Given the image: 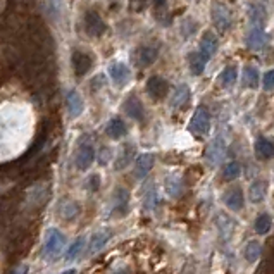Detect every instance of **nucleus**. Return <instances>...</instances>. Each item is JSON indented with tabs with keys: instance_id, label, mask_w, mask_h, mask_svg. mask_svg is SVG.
Segmentation results:
<instances>
[{
	"instance_id": "nucleus-26",
	"label": "nucleus",
	"mask_w": 274,
	"mask_h": 274,
	"mask_svg": "<svg viewBox=\"0 0 274 274\" xmlns=\"http://www.w3.org/2000/svg\"><path fill=\"white\" fill-rule=\"evenodd\" d=\"M66 104H68V111H69V114H71L73 117L81 116L83 109H85L81 95H79L78 91H75V90H71L68 93V97H66Z\"/></svg>"
},
{
	"instance_id": "nucleus-18",
	"label": "nucleus",
	"mask_w": 274,
	"mask_h": 274,
	"mask_svg": "<svg viewBox=\"0 0 274 274\" xmlns=\"http://www.w3.org/2000/svg\"><path fill=\"white\" fill-rule=\"evenodd\" d=\"M135 154H136V147L133 143H124L114 160V169L122 171L124 167H128L133 162V159H135Z\"/></svg>"
},
{
	"instance_id": "nucleus-8",
	"label": "nucleus",
	"mask_w": 274,
	"mask_h": 274,
	"mask_svg": "<svg viewBox=\"0 0 274 274\" xmlns=\"http://www.w3.org/2000/svg\"><path fill=\"white\" fill-rule=\"evenodd\" d=\"M145 90L150 98L160 100V98H166L167 93H169V83L164 78H160V76H150V78L147 79Z\"/></svg>"
},
{
	"instance_id": "nucleus-32",
	"label": "nucleus",
	"mask_w": 274,
	"mask_h": 274,
	"mask_svg": "<svg viewBox=\"0 0 274 274\" xmlns=\"http://www.w3.org/2000/svg\"><path fill=\"white\" fill-rule=\"evenodd\" d=\"M198 30V23H196L195 19H192V17H185V19L181 21L180 24V31H181V37L183 38H192L193 35H195V31Z\"/></svg>"
},
{
	"instance_id": "nucleus-6",
	"label": "nucleus",
	"mask_w": 274,
	"mask_h": 274,
	"mask_svg": "<svg viewBox=\"0 0 274 274\" xmlns=\"http://www.w3.org/2000/svg\"><path fill=\"white\" fill-rule=\"evenodd\" d=\"M226 150H228L226 140H224L223 136H216V138L209 143V147H207V150H205L207 164H209L210 167L219 166V164L223 162L224 157H226Z\"/></svg>"
},
{
	"instance_id": "nucleus-15",
	"label": "nucleus",
	"mask_w": 274,
	"mask_h": 274,
	"mask_svg": "<svg viewBox=\"0 0 274 274\" xmlns=\"http://www.w3.org/2000/svg\"><path fill=\"white\" fill-rule=\"evenodd\" d=\"M154 162H156V156H154L152 152L142 154V156H140L138 159H136L135 169H133V173H135V178H136V180H143V178H147V174H149L150 171H152Z\"/></svg>"
},
{
	"instance_id": "nucleus-17",
	"label": "nucleus",
	"mask_w": 274,
	"mask_h": 274,
	"mask_svg": "<svg viewBox=\"0 0 274 274\" xmlns=\"http://www.w3.org/2000/svg\"><path fill=\"white\" fill-rule=\"evenodd\" d=\"M112 214L114 216H124L129 210V192L126 188H117L112 196Z\"/></svg>"
},
{
	"instance_id": "nucleus-5",
	"label": "nucleus",
	"mask_w": 274,
	"mask_h": 274,
	"mask_svg": "<svg viewBox=\"0 0 274 274\" xmlns=\"http://www.w3.org/2000/svg\"><path fill=\"white\" fill-rule=\"evenodd\" d=\"M188 129L196 136H205L210 131V114L207 111V107H203V105L196 107V111L192 116V121L188 124Z\"/></svg>"
},
{
	"instance_id": "nucleus-24",
	"label": "nucleus",
	"mask_w": 274,
	"mask_h": 274,
	"mask_svg": "<svg viewBox=\"0 0 274 274\" xmlns=\"http://www.w3.org/2000/svg\"><path fill=\"white\" fill-rule=\"evenodd\" d=\"M111 236H112V231L111 230L97 231V233H95L93 236H91V240H90V247H88L90 254H97V252H100L102 248H104L105 245L109 243Z\"/></svg>"
},
{
	"instance_id": "nucleus-27",
	"label": "nucleus",
	"mask_w": 274,
	"mask_h": 274,
	"mask_svg": "<svg viewBox=\"0 0 274 274\" xmlns=\"http://www.w3.org/2000/svg\"><path fill=\"white\" fill-rule=\"evenodd\" d=\"M266 195H268V183L262 180L254 181L248 188V198L252 203H261L266 198Z\"/></svg>"
},
{
	"instance_id": "nucleus-14",
	"label": "nucleus",
	"mask_w": 274,
	"mask_h": 274,
	"mask_svg": "<svg viewBox=\"0 0 274 274\" xmlns=\"http://www.w3.org/2000/svg\"><path fill=\"white\" fill-rule=\"evenodd\" d=\"M217 48H219V40H217L216 33H212V31H205V33L202 35V40H200L198 52L207 59V61H210L212 55L217 52Z\"/></svg>"
},
{
	"instance_id": "nucleus-10",
	"label": "nucleus",
	"mask_w": 274,
	"mask_h": 274,
	"mask_svg": "<svg viewBox=\"0 0 274 274\" xmlns=\"http://www.w3.org/2000/svg\"><path fill=\"white\" fill-rule=\"evenodd\" d=\"M223 202L230 210H235V212L241 210L245 205L243 190H241L240 186H231V188H228L223 195Z\"/></svg>"
},
{
	"instance_id": "nucleus-37",
	"label": "nucleus",
	"mask_w": 274,
	"mask_h": 274,
	"mask_svg": "<svg viewBox=\"0 0 274 274\" xmlns=\"http://www.w3.org/2000/svg\"><path fill=\"white\" fill-rule=\"evenodd\" d=\"M86 188H88L90 192H97V190L100 188V176H98V174H91L88 178V181H86Z\"/></svg>"
},
{
	"instance_id": "nucleus-19",
	"label": "nucleus",
	"mask_w": 274,
	"mask_h": 274,
	"mask_svg": "<svg viewBox=\"0 0 274 274\" xmlns=\"http://www.w3.org/2000/svg\"><path fill=\"white\" fill-rule=\"evenodd\" d=\"M164 188H166V193L171 196V198H180L185 192V183H183V178L180 174L173 173L166 178V183H164Z\"/></svg>"
},
{
	"instance_id": "nucleus-2",
	"label": "nucleus",
	"mask_w": 274,
	"mask_h": 274,
	"mask_svg": "<svg viewBox=\"0 0 274 274\" xmlns=\"http://www.w3.org/2000/svg\"><path fill=\"white\" fill-rule=\"evenodd\" d=\"M268 31H266V23H259V21H250V30H248L247 37H245V43L250 50L261 52L268 47Z\"/></svg>"
},
{
	"instance_id": "nucleus-40",
	"label": "nucleus",
	"mask_w": 274,
	"mask_h": 274,
	"mask_svg": "<svg viewBox=\"0 0 274 274\" xmlns=\"http://www.w3.org/2000/svg\"><path fill=\"white\" fill-rule=\"evenodd\" d=\"M166 2H167V0H154V5H156L157 9H159V7H164V5H166Z\"/></svg>"
},
{
	"instance_id": "nucleus-34",
	"label": "nucleus",
	"mask_w": 274,
	"mask_h": 274,
	"mask_svg": "<svg viewBox=\"0 0 274 274\" xmlns=\"http://www.w3.org/2000/svg\"><path fill=\"white\" fill-rule=\"evenodd\" d=\"M143 203H145L147 210H154L159 203V193H157L156 186H150L145 192V196H143Z\"/></svg>"
},
{
	"instance_id": "nucleus-23",
	"label": "nucleus",
	"mask_w": 274,
	"mask_h": 274,
	"mask_svg": "<svg viewBox=\"0 0 274 274\" xmlns=\"http://www.w3.org/2000/svg\"><path fill=\"white\" fill-rule=\"evenodd\" d=\"M207 62L209 61H207L198 50H193L188 54V66H190V71H192L193 76L203 75V71H205V68H207Z\"/></svg>"
},
{
	"instance_id": "nucleus-28",
	"label": "nucleus",
	"mask_w": 274,
	"mask_h": 274,
	"mask_svg": "<svg viewBox=\"0 0 274 274\" xmlns=\"http://www.w3.org/2000/svg\"><path fill=\"white\" fill-rule=\"evenodd\" d=\"M217 230H219L221 236L223 238H231L235 231V221L231 217H228L226 214H219L217 216V223H216Z\"/></svg>"
},
{
	"instance_id": "nucleus-33",
	"label": "nucleus",
	"mask_w": 274,
	"mask_h": 274,
	"mask_svg": "<svg viewBox=\"0 0 274 274\" xmlns=\"http://www.w3.org/2000/svg\"><path fill=\"white\" fill-rule=\"evenodd\" d=\"M85 236H79L78 240L75 241V243L71 245V248L68 250V254H66V259H68V262H73L76 261V259L79 257V254L83 252V247H85Z\"/></svg>"
},
{
	"instance_id": "nucleus-29",
	"label": "nucleus",
	"mask_w": 274,
	"mask_h": 274,
	"mask_svg": "<svg viewBox=\"0 0 274 274\" xmlns=\"http://www.w3.org/2000/svg\"><path fill=\"white\" fill-rule=\"evenodd\" d=\"M261 254H262V245H261V241L250 240L247 245H245L243 255H245V259H247V262H250V264L257 262L259 257H261Z\"/></svg>"
},
{
	"instance_id": "nucleus-3",
	"label": "nucleus",
	"mask_w": 274,
	"mask_h": 274,
	"mask_svg": "<svg viewBox=\"0 0 274 274\" xmlns=\"http://www.w3.org/2000/svg\"><path fill=\"white\" fill-rule=\"evenodd\" d=\"M210 19H212L214 28L219 33H228L231 30V24H233L231 10L219 0H214L212 5H210Z\"/></svg>"
},
{
	"instance_id": "nucleus-25",
	"label": "nucleus",
	"mask_w": 274,
	"mask_h": 274,
	"mask_svg": "<svg viewBox=\"0 0 274 274\" xmlns=\"http://www.w3.org/2000/svg\"><path fill=\"white\" fill-rule=\"evenodd\" d=\"M238 79V68L235 64H228L223 71L217 76V83H219L223 88H231V86L236 83Z\"/></svg>"
},
{
	"instance_id": "nucleus-20",
	"label": "nucleus",
	"mask_w": 274,
	"mask_h": 274,
	"mask_svg": "<svg viewBox=\"0 0 274 274\" xmlns=\"http://www.w3.org/2000/svg\"><path fill=\"white\" fill-rule=\"evenodd\" d=\"M105 133H107V136H111L114 140L124 138L128 135V126L124 124V121L121 117H112L107 122V126H105Z\"/></svg>"
},
{
	"instance_id": "nucleus-11",
	"label": "nucleus",
	"mask_w": 274,
	"mask_h": 274,
	"mask_svg": "<svg viewBox=\"0 0 274 274\" xmlns=\"http://www.w3.org/2000/svg\"><path fill=\"white\" fill-rule=\"evenodd\" d=\"M85 30L90 37H102V35L107 31V24H105L104 19L98 16V12L88 10V12L85 14Z\"/></svg>"
},
{
	"instance_id": "nucleus-12",
	"label": "nucleus",
	"mask_w": 274,
	"mask_h": 274,
	"mask_svg": "<svg viewBox=\"0 0 274 274\" xmlns=\"http://www.w3.org/2000/svg\"><path fill=\"white\" fill-rule=\"evenodd\" d=\"M190 97H192V88H190L186 83H180V85L174 88L173 95H171V98H169L171 111H180V109H183L190 102Z\"/></svg>"
},
{
	"instance_id": "nucleus-21",
	"label": "nucleus",
	"mask_w": 274,
	"mask_h": 274,
	"mask_svg": "<svg viewBox=\"0 0 274 274\" xmlns=\"http://www.w3.org/2000/svg\"><path fill=\"white\" fill-rule=\"evenodd\" d=\"M241 86L248 90H255L259 86V69L252 64H247L241 71Z\"/></svg>"
},
{
	"instance_id": "nucleus-36",
	"label": "nucleus",
	"mask_w": 274,
	"mask_h": 274,
	"mask_svg": "<svg viewBox=\"0 0 274 274\" xmlns=\"http://www.w3.org/2000/svg\"><path fill=\"white\" fill-rule=\"evenodd\" d=\"M262 88H264L266 91L274 88V69H269V71L264 75V78H262Z\"/></svg>"
},
{
	"instance_id": "nucleus-1",
	"label": "nucleus",
	"mask_w": 274,
	"mask_h": 274,
	"mask_svg": "<svg viewBox=\"0 0 274 274\" xmlns=\"http://www.w3.org/2000/svg\"><path fill=\"white\" fill-rule=\"evenodd\" d=\"M64 247H66V236L59 230L50 228V230L47 231V235H45V243H43V252H41V255H43V259H47V261H54V259H57L59 255L62 254Z\"/></svg>"
},
{
	"instance_id": "nucleus-39",
	"label": "nucleus",
	"mask_w": 274,
	"mask_h": 274,
	"mask_svg": "<svg viewBox=\"0 0 274 274\" xmlns=\"http://www.w3.org/2000/svg\"><path fill=\"white\" fill-rule=\"evenodd\" d=\"M109 157H111V150H109V149H102V159H100V164H107Z\"/></svg>"
},
{
	"instance_id": "nucleus-30",
	"label": "nucleus",
	"mask_w": 274,
	"mask_h": 274,
	"mask_svg": "<svg viewBox=\"0 0 274 274\" xmlns=\"http://www.w3.org/2000/svg\"><path fill=\"white\" fill-rule=\"evenodd\" d=\"M240 174H241V164L236 162V160L228 162L226 166L223 167V171H221V178H223L224 181L236 180V178H240Z\"/></svg>"
},
{
	"instance_id": "nucleus-4",
	"label": "nucleus",
	"mask_w": 274,
	"mask_h": 274,
	"mask_svg": "<svg viewBox=\"0 0 274 274\" xmlns=\"http://www.w3.org/2000/svg\"><path fill=\"white\" fill-rule=\"evenodd\" d=\"M95 160V149L91 145L88 136H81L78 143V149H76V156H75V164L79 171H86L88 167L93 164Z\"/></svg>"
},
{
	"instance_id": "nucleus-16",
	"label": "nucleus",
	"mask_w": 274,
	"mask_h": 274,
	"mask_svg": "<svg viewBox=\"0 0 274 274\" xmlns=\"http://www.w3.org/2000/svg\"><path fill=\"white\" fill-rule=\"evenodd\" d=\"M71 62H73V69H75V73L78 76H85L91 69V66H93V59H91L88 54L79 52V50L73 52Z\"/></svg>"
},
{
	"instance_id": "nucleus-7",
	"label": "nucleus",
	"mask_w": 274,
	"mask_h": 274,
	"mask_svg": "<svg viewBox=\"0 0 274 274\" xmlns=\"http://www.w3.org/2000/svg\"><path fill=\"white\" fill-rule=\"evenodd\" d=\"M159 57V50L156 47H150V45H142L133 52V61H135L136 68H150L154 62Z\"/></svg>"
},
{
	"instance_id": "nucleus-35",
	"label": "nucleus",
	"mask_w": 274,
	"mask_h": 274,
	"mask_svg": "<svg viewBox=\"0 0 274 274\" xmlns=\"http://www.w3.org/2000/svg\"><path fill=\"white\" fill-rule=\"evenodd\" d=\"M78 212H79V205L76 202H64V205L61 209L62 217H66V219H73L75 216H78Z\"/></svg>"
},
{
	"instance_id": "nucleus-31",
	"label": "nucleus",
	"mask_w": 274,
	"mask_h": 274,
	"mask_svg": "<svg viewBox=\"0 0 274 274\" xmlns=\"http://www.w3.org/2000/svg\"><path fill=\"white\" fill-rule=\"evenodd\" d=\"M271 228H273V217L269 214H261L254 223L255 233L261 235V236L262 235H268L271 231Z\"/></svg>"
},
{
	"instance_id": "nucleus-13",
	"label": "nucleus",
	"mask_w": 274,
	"mask_h": 274,
	"mask_svg": "<svg viewBox=\"0 0 274 274\" xmlns=\"http://www.w3.org/2000/svg\"><path fill=\"white\" fill-rule=\"evenodd\" d=\"M109 76H111V79L114 81L116 86L122 88L129 81V78H131V71H129V68L124 62H112L109 66Z\"/></svg>"
},
{
	"instance_id": "nucleus-22",
	"label": "nucleus",
	"mask_w": 274,
	"mask_h": 274,
	"mask_svg": "<svg viewBox=\"0 0 274 274\" xmlns=\"http://www.w3.org/2000/svg\"><path fill=\"white\" fill-rule=\"evenodd\" d=\"M254 150L255 154H257V157H261V159H273L274 157V142L269 138H266V136H259L257 140H255V145H254Z\"/></svg>"
},
{
	"instance_id": "nucleus-9",
	"label": "nucleus",
	"mask_w": 274,
	"mask_h": 274,
	"mask_svg": "<svg viewBox=\"0 0 274 274\" xmlns=\"http://www.w3.org/2000/svg\"><path fill=\"white\" fill-rule=\"evenodd\" d=\"M122 111L128 114V117H131L136 122L145 121V107H143L142 100L136 95H129L126 98V102L122 104Z\"/></svg>"
},
{
	"instance_id": "nucleus-38",
	"label": "nucleus",
	"mask_w": 274,
	"mask_h": 274,
	"mask_svg": "<svg viewBox=\"0 0 274 274\" xmlns=\"http://www.w3.org/2000/svg\"><path fill=\"white\" fill-rule=\"evenodd\" d=\"M147 2L149 0H129V9L135 10V12H142L147 7Z\"/></svg>"
}]
</instances>
